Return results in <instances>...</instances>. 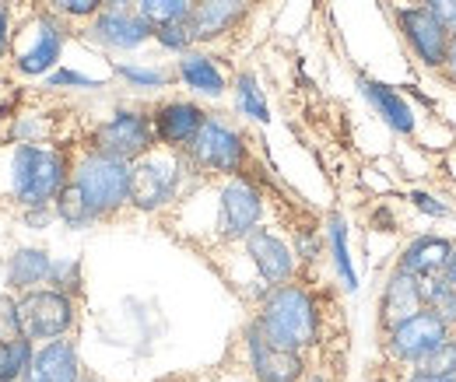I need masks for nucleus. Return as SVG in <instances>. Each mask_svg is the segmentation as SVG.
I'll use <instances>...</instances> for the list:
<instances>
[{
	"mask_svg": "<svg viewBox=\"0 0 456 382\" xmlns=\"http://www.w3.org/2000/svg\"><path fill=\"white\" fill-rule=\"evenodd\" d=\"M446 74H450V81H456V32H453V43H450V56H446V67H443Z\"/></svg>",
	"mask_w": 456,
	"mask_h": 382,
	"instance_id": "41",
	"label": "nucleus"
},
{
	"mask_svg": "<svg viewBox=\"0 0 456 382\" xmlns=\"http://www.w3.org/2000/svg\"><path fill=\"white\" fill-rule=\"evenodd\" d=\"M242 246H246V256L253 260V267L267 288H278V284L295 277V249L285 239H278L271 228H253L242 239Z\"/></svg>",
	"mask_w": 456,
	"mask_h": 382,
	"instance_id": "15",
	"label": "nucleus"
},
{
	"mask_svg": "<svg viewBox=\"0 0 456 382\" xmlns=\"http://www.w3.org/2000/svg\"><path fill=\"white\" fill-rule=\"evenodd\" d=\"M358 88H362V95L369 99V106L383 116V123H387L394 134H400V137H411V134H414V126H418L414 110L407 106V99L400 95L397 88L379 85V81H369V77H358Z\"/></svg>",
	"mask_w": 456,
	"mask_h": 382,
	"instance_id": "20",
	"label": "nucleus"
},
{
	"mask_svg": "<svg viewBox=\"0 0 456 382\" xmlns=\"http://www.w3.org/2000/svg\"><path fill=\"white\" fill-rule=\"evenodd\" d=\"M421 305L436 313L439 320H446L450 327H456V284L446 273L421 277Z\"/></svg>",
	"mask_w": 456,
	"mask_h": 382,
	"instance_id": "23",
	"label": "nucleus"
},
{
	"mask_svg": "<svg viewBox=\"0 0 456 382\" xmlns=\"http://www.w3.org/2000/svg\"><path fill=\"white\" fill-rule=\"evenodd\" d=\"M411 200H414L418 211H425V215H432V218H450V207H446L443 200H436L432 193H425V190H414Z\"/></svg>",
	"mask_w": 456,
	"mask_h": 382,
	"instance_id": "36",
	"label": "nucleus"
},
{
	"mask_svg": "<svg viewBox=\"0 0 456 382\" xmlns=\"http://www.w3.org/2000/svg\"><path fill=\"white\" fill-rule=\"evenodd\" d=\"M70 186L81 193L92 221H106L130 204V162L88 151L70 168Z\"/></svg>",
	"mask_w": 456,
	"mask_h": 382,
	"instance_id": "3",
	"label": "nucleus"
},
{
	"mask_svg": "<svg viewBox=\"0 0 456 382\" xmlns=\"http://www.w3.org/2000/svg\"><path fill=\"white\" fill-rule=\"evenodd\" d=\"M134 11L155 28L162 25H175V21H190V11H193V0H134Z\"/></svg>",
	"mask_w": 456,
	"mask_h": 382,
	"instance_id": "24",
	"label": "nucleus"
},
{
	"mask_svg": "<svg viewBox=\"0 0 456 382\" xmlns=\"http://www.w3.org/2000/svg\"><path fill=\"white\" fill-rule=\"evenodd\" d=\"M53 215L67 228H88V224H95L92 215H88V207H85V200H81V193L70 186V179H67V186L57 193V200H53Z\"/></svg>",
	"mask_w": 456,
	"mask_h": 382,
	"instance_id": "28",
	"label": "nucleus"
},
{
	"mask_svg": "<svg viewBox=\"0 0 456 382\" xmlns=\"http://www.w3.org/2000/svg\"><path fill=\"white\" fill-rule=\"evenodd\" d=\"M246 354H249V369H253L256 382H302L305 376L302 354L274 347L253 323L246 329Z\"/></svg>",
	"mask_w": 456,
	"mask_h": 382,
	"instance_id": "12",
	"label": "nucleus"
},
{
	"mask_svg": "<svg viewBox=\"0 0 456 382\" xmlns=\"http://www.w3.org/2000/svg\"><path fill=\"white\" fill-rule=\"evenodd\" d=\"M50 284L67 291V295H77L81 291V260H53Z\"/></svg>",
	"mask_w": 456,
	"mask_h": 382,
	"instance_id": "32",
	"label": "nucleus"
},
{
	"mask_svg": "<svg viewBox=\"0 0 456 382\" xmlns=\"http://www.w3.org/2000/svg\"><path fill=\"white\" fill-rule=\"evenodd\" d=\"M116 74L126 81V85H134V88H166L169 85V74L166 70H159V67H134V63H116Z\"/></svg>",
	"mask_w": 456,
	"mask_h": 382,
	"instance_id": "29",
	"label": "nucleus"
},
{
	"mask_svg": "<svg viewBox=\"0 0 456 382\" xmlns=\"http://www.w3.org/2000/svg\"><path fill=\"white\" fill-rule=\"evenodd\" d=\"M418 309H425V305H421V277H414V273H407V271H400L397 267V271L390 273L387 288H383V302H379V327L394 329L400 320L414 316Z\"/></svg>",
	"mask_w": 456,
	"mask_h": 382,
	"instance_id": "18",
	"label": "nucleus"
},
{
	"mask_svg": "<svg viewBox=\"0 0 456 382\" xmlns=\"http://www.w3.org/2000/svg\"><path fill=\"white\" fill-rule=\"evenodd\" d=\"M11 50V18H7V4L0 0V60Z\"/></svg>",
	"mask_w": 456,
	"mask_h": 382,
	"instance_id": "39",
	"label": "nucleus"
},
{
	"mask_svg": "<svg viewBox=\"0 0 456 382\" xmlns=\"http://www.w3.org/2000/svg\"><path fill=\"white\" fill-rule=\"evenodd\" d=\"M18 316H21V337L36 340H57L67 337L77 323V305L74 295L60 288H32L18 298Z\"/></svg>",
	"mask_w": 456,
	"mask_h": 382,
	"instance_id": "4",
	"label": "nucleus"
},
{
	"mask_svg": "<svg viewBox=\"0 0 456 382\" xmlns=\"http://www.w3.org/2000/svg\"><path fill=\"white\" fill-rule=\"evenodd\" d=\"M446 277L456 284V249H453V256H450V267H446Z\"/></svg>",
	"mask_w": 456,
	"mask_h": 382,
	"instance_id": "43",
	"label": "nucleus"
},
{
	"mask_svg": "<svg viewBox=\"0 0 456 382\" xmlns=\"http://www.w3.org/2000/svg\"><path fill=\"white\" fill-rule=\"evenodd\" d=\"M397 25L400 32H403V43L411 46V53L418 56L425 67H446L450 43H453V28H446L425 4L400 7Z\"/></svg>",
	"mask_w": 456,
	"mask_h": 382,
	"instance_id": "9",
	"label": "nucleus"
},
{
	"mask_svg": "<svg viewBox=\"0 0 456 382\" xmlns=\"http://www.w3.org/2000/svg\"><path fill=\"white\" fill-rule=\"evenodd\" d=\"M50 271H53V256L46 249H18L11 260H7V291H32V288H43L50 284Z\"/></svg>",
	"mask_w": 456,
	"mask_h": 382,
	"instance_id": "22",
	"label": "nucleus"
},
{
	"mask_svg": "<svg viewBox=\"0 0 456 382\" xmlns=\"http://www.w3.org/2000/svg\"><path fill=\"white\" fill-rule=\"evenodd\" d=\"M208 112L200 110L197 102H186V99H172L162 102L151 112V130H155V141L166 148V151H186L197 137V130L204 126Z\"/></svg>",
	"mask_w": 456,
	"mask_h": 382,
	"instance_id": "14",
	"label": "nucleus"
},
{
	"mask_svg": "<svg viewBox=\"0 0 456 382\" xmlns=\"http://www.w3.org/2000/svg\"><path fill=\"white\" fill-rule=\"evenodd\" d=\"M155 148H159V141L151 130V116L137 110L113 112L92 137V151H102V155L119 158V162H137Z\"/></svg>",
	"mask_w": 456,
	"mask_h": 382,
	"instance_id": "7",
	"label": "nucleus"
},
{
	"mask_svg": "<svg viewBox=\"0 0 456 382\" xmlns=\"http://www.w3.org/2000/svg\"><path fill=\"white\" fill-rule=\"evenodd\" d=\"M327 239H330V256H334V267L341 273L344 288L347 291H358V273L351 267V249H347V224L341 215H330L327 221Z\"/></svg>",
	"mask_w": 456,
	"mask_h": 382,
	"instance_id": "25",
	"label": "nucleus"
},
{
	"mask_svg": "<svg viewBox=\"0 0 456 382\" xmlns=\"http://www.w3.org/2000/svg\"><path fill=\"white\" fill-rule=\"evenodd\" d=\"M81 382H99V379H85V376H81Z\"/></svg>",
	"mask_w": 456,
	"mask_h": 382,
	"instance_id": "44",
	"label": "nucleus"
},
{
	"mask_svg": "<svg viewBox=\"0 0 456 382\" xmlns=\"http://www.w3.org/2000/svg\"><path fill=\"white\" fill-rule=\"evenodd\" d=\"M407 382H456V376H436V372H421V369H414Z\"/></svg>",
	"mask_w": 456,
	"mask_h": 382,
	"instance_id": "40",
	"label": "nucleus"
},
{
	"mask_svg": "<svg viewBox=\"0 0 456 382\" xmlns=\"http://www.w3.org/2000/svg\"><path fill=\"white\" fill-rule=\"evenodd\" d=\"M92 39L106 50L116 53H126V50H137L151 39V25L134 11V7H102L95 18H92Z\"/></svg>",
	"mask_w": 456,
	"mask_h": 382,
	"instance_id": "13",
	"label": "nucleus"
},
{
	"mask_svg": "<svg viewBox=\"0 0 456 382\" xmlns=\"http://www.w3.org/2000/svg\"><path fill=\"white\" fill-rule=\"evenodd\" d=\"M21 337V316H18V298L7 291L0 295V340Z\"/></svg>",
	"mask_w": 456,
	"mask_h": 382,
	"instance_id": "33",
	"label": "nucleus"
},
{
	"mask_svg": "<svg viewBox=\"0 0 456 382\" xmlns=\"http://www.w3.org/2000/svg\"><path fill=\"white\" fill-rule=\"evenodd\" d=\"M57 14H67V18H77V21H88L102 11V0H50Z\"/></svg>",
	"mask_w": 456,
	"mask_h": 382,
	"instance_id": "34",
	"label": "nucleus"
},
{
	"mask_svg": "<svg viewBox=\"0 0 456 382\" xmlns=\"http://www.w3.org/2000/svg\"><path fill=\"white\" fill-rule=\"evenodd\" d=\"M32 351H36V344H32L28 337L0 340V382L21 379V372H25L28 362H32Z\"/></svg>",
	"mask_w": 456,
	"mask_h": 382,
	"instance_id": "26",
	"label": "nucleus"
},
{
	"mask_svg": "<svg viewBox=\"0 0 456 382\" xmlns=\"http://www.w3.org/2000/svg\"><path fill=\"white\" fill-rule=\"evenodd\" d=\"M425 7H428L446 28H453L456 32V0H425Z\"/></svg>",
	"mask_w": 456,
	"mask_h": 382,
	"instance_id": "37",
	"label": "nucleus"
},
{
	"mask_svg": "<svg viewBox=\"0 0 456 382\" xmlns=\"http://www.w3.org/2000/svg\"><path fill=\"white\" fill-rule=\"evenodd\" d=\"M372 382H390V379H372Z\"/></svg>",
	"mask_w": 456,
	"mask_h": 382,
	"instance_id": "45",
	"label": "nucleus"
},
{
	"mask_svg": "<svg viewBox=\"0 0 456 382\" xmlns=\"http://www.w3.org/2000/svg\"><path fill=\"white\" fill-rule=\"evenodd\" d=\"M175 77H179L190 92L208 95V99H222L228 88L225 74L218 70V63L208 53H193V50L179 53V60H175Z\"/></svg>",
	"mask_w": 456,
	"mask_h": 382,
	"instance_id": "21",
	"label": "nucleus"
},
{
	"mask_svg": "<svg viewBox=\"0 0 456 382\" xmlns=\"http://www.w3.org/2000/svg\"><path fill=\"white\" fill-rule=\"evenodd\" d=\"M456 242L443 239V235H418L414 242L403 246L397 267L414 277H432V273H446L450 256H453Z\"/></svg>",
	"mask_w": 456,
	"mask_h": 382,
	"instance_id": "19",
	"label": "nucleus"
},
{
	"mask_svg": "<svg viewBox=\"0 0 456 382\" xmlns=\"http://www.w3.org/2000/svg\"><path fill=\"white\" fill-rule=\"evenodd\" d=\"M50 88H102V85L77 70H57V74H50Z\"/></svg>",
	"mask_w": 456,
	"mask_h": 382,
	"instance_id": "35",
	"label": "nucleus"
},
{
	"mask_svg": "<svg viewBox=\"0 0 456 382\" xmlns=\"http://www.w3.org/2000/svg\"><path fill=\"white\" fill-rule=\"evenodd\" d=\"M418 369L421 372H436V376H456V333H450Z\"/></svg>",
	"mask_w": 456,
	"mask_h": 382,
	"instance_id": "30",
	"label": "nucleus"
},
{
	"mask_svg": "<svg viewBox=\"0 0 456 382\" xmlns=\"http://www.w3.org/2000/svg\"><path fill=\"white\" fill-rule=\"evenodd\" d=\"M253 327L260 329L274 347H285V351H305L316 344L320 337V309H316V298L309 288L285 280L278 288H271L264 298H260V309H256V320Z\"/></svg>",
	"mask_w": 456,
	"mask_h": 382,
	"instance_id": "1",
	"label": "nucleus"
},
{
	"mask_svg": "<svg viewBox=\"0 0 456 382\" xmlns=\"http://www.w3.org/2000/svg\"><path fill=\"white\" fill-rule=\"evenodd\" d=\"M7 172H11V197L21 207H50L70 179L67 155L32 141H21L11 151Z\"/></svg>",
	"mask_w": 456,
	"mask_h": 382,
	"instance_id": "2",
	"label": "nucleus"
},
{
	"mask_svg": "<svg viewBox=\"0 0 456 382\" xmlns=\"http://www.w3.org/2000/svg\"><path fill=\"white\" fill-rule=\"evenodd\" d=\"M450 333H453V327L446 320H439L428 309H418L414 316L400 320L394 329H387V354L407 369H418Z\"/></svg>",
	"mask_w": 456,
	"mask_h": 382,
	"instance_id": "8",
	"label": "nucleus"
},
{
	"mask_svg": "<svg viewBox=\"0 0 456 382\" xmlns=\"http://www.w3.org/2000/svg\"><path fill=\"white\" fill-rule=\"evenodd\" d=\"M28 32H32L28 46H18V53H14V70L25 74V77H43V74H50L57 67L60 53H63V43H67V32H63V25H60L57 18H50V14L36 18Z\"/></svg>",
	"mask_w": 456,
	"mask_h": 382,
	"instance_id": "11",
	"label": "nucleus"
},
{
	"mask_svg": "<svg viewBox=\"0 0 456 382\" xmlns=\"http://www.w3.org/2000/svg\"><path fill=\"white\" fill-rule=\"evenodd\" d=\"M190 162L200 172H215V175H239L246 168V141L239 130H232L218 116H208L204 126L197 130L193 144L186 148Z\"/></svg>",
	"mask_w": 456,
	"mask_h": 382,
	"instance_id": "6",
	"label": "nucleus"
},
{
	"mask_svg": "<svg viewBox=\"0 0 456 382\" xmlns=\"http://www.w3.org/2000/svg\"><path fill=\"white\" fill-rule=\"evenodd\" d=\"M235 110L242 112V116H249V119H256V123L271 119L267 99H264V92H260V85H256V77L249 70H242L235 77Z\"/></svg>",
	"mask_w": 456,
	"mask_h": 382,
	"instance_id": "27",
	"label": "nucleus"
},
{
	"mask_svg": "<svg viewBox=\"0 0 456 382\" xmlns=\"http://www.w3.org/2000/svg\"><path fill=\"white\" fill-rule=\"evenodd\" d=\"M151 39L159 46H166L172 53H186L193 46V32H190V21H175V25H162L151 32Z\"/></svg>",
	"mask_w": 456,
	"mask_h": 382,
	"instance_id": "31",
	"label": "nucleus"
},
{
	"mask_svg": "<svg viewBox=\"0 0 456 382\" xmlns=\"http://www.w3.org/2000/svg\"><path fill=\"white\" fill-rule=\"evenodd\" d=\"M179 183H183V158L148 151L144 158L130 162V207L144 215L162 211L175 200Z\"/></svg>",
	"mask_w": 456,
	"mask_h": 382,
	"instance_id": "5",
	"label": "nucleus"
},
{
	"mask_svg": "<svg viewBox=\"0 0 456 382\" xmlns=\"http://www.w3.org/2000/svg\"><path fill=\"white\" fill-rule=\"evenodd\" d=\"M249 4L253 0H193V11H190L193 43H211L228 36L249 14Z\"/></svg>",
	"mask_w": 456,
	"mask_h": 382,
	"instance_id": "17",
	"label": "nucleus"
},
{
	"mask_svg": "<svg viewBox=\"0 0 456 382\" xmlns=\"http://www.w3.org/2000/svg\"><path fill=\"white\" fill-rule=\"evenodd\" d=\"M102 7H134V0H102Z\"/></svg>",
	"mask_w": 456,
	"mask_h": 382,
	"instance_id": "42",
	"label": "nucleus"
},
{
	"mask_svg": "<svg viewBox=\"0 0 456 382\" xmlns=\"http://www.w3.org/2000/svg\"><path fill=\"white\" fill-rule=\"evenodd\" d=\"M264 218V197L260 190L242 179V175H232L225 186H222V197H218V235L222 239H246L253 228H260Z\"/></svg>",
	"mask_w": 456,
	"mask_h": 382,
	"instance_id": "10",
	"label": "nucleus"
},
{
	"mask_svg": "<svg viewBox=\"0 0 456 382\" xmlns=\"http://www.w3.org/2000/svg\"><path fill=\"white\" fill-rule=\"evenodd\" d=\"M295 256H302L305 264H313V260L320 256V239L309 235V232H298V239H295Z\"/></svg>",
	"mask_w": 456,
	"mask_h": 382,
	"instance_id": "38",
	"label": "nucleus"
},
{
	"mask_svg": "<svg viewBox=\"0 0 456 382\" xmlns=\"http://www.w3.org/2000/svg\"><path fill=\"white\" fill-rule=\"evenodd\" d=\"M81 376L85 372H81V358H77L74 340L57 337V340H43L32 351V362L18 382H81Z\"/></svg>",
	"mask_w": 456,
	"mask_h": 382,
	"instance_id": "16",
	"label": "nucleus"
}]
</instances>
